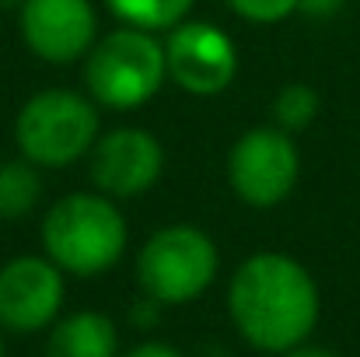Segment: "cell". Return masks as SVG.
Returning a JSON list of instances; mask_svg holds the SVG:
<instances>
[{"instance_id": "cell-16", "label": "cell", "mask_w": 360, "mask_h": 357, "mask_svg": "<svg viewBox=\"0 0 360 357\" xmlns=\"http://www.w3.org/2000/svg\"><path fill=\"white\" fill-rule=\"evenodd\" d=\"M343 7H347V0H301V4H297V11H301L304 18H315V21H329V18H336Z\"/></svg>"}, {"instance_id": "cell-2", "label": "cell", "mask_w": 360, "mask_h": 357, "mask_svg": "<svg viewBox=\"0 0 360 357\" xmlns=\"http://www.w3.org/2000/svg\"><path fill=\"white\" fill-rule=\"evenodd\" d=\"M129 228L120 200L105 193H67L42 218V252L67 277H102L122 259Z\"/></svg>"}, {"instance_id": "cell-6", "label": "cell", "mask_w": 360, "mask_h": 357, "mask_svg": "<svg viewBox=\"0 0 360 357\" xmlns=\"http://www.w3.org/2000/svg\"><path fill=\"white\" fill-rule=\"evenodd\" d=\"M301 179V151L294 133L269 126H252L231 144L228 154V182L241 203L255 211H269L283 203Z\"/></svg>"}, {"instance_id": "cell-17", "label": "cell", "mask_w": 360, "mask_h": 357, "mask_svg": "<svg viewBox=\"0 0 360 357\" xmlns=\"http://www.w3.org/2000/svg\"><path fill=\"white\" fill-rule=\"evenodd\" d=\"M120 357H182L172 344H161V340H147V344H136L133 351H126Z\"/></svg>"}, {"instance_id": "cell-9", "label": "cell", "mask_w": 360, "mask_h": 357, "mask_svg": "<svg viewBox=\"0 0 360 357\" xmlns=\"http://www.w3.org/2000/svg\"><path fill=\"white\" fill-rule=\"evenodd\" d=\"M18 32L32 56L67 67L84 60L98 42V11L91 0H21Z\"/></svg>"}, {"instance_id": "cell-10", "label": "cell", "mask_w": 360, "mask_h": 357, "mask_svg": "<svg viewBox=\"0 0 360 357\" xmlns=\"http://www.w3.org/2000/svg\"><path fill=\"white\" fill-rule=\"evenodd\" d=\"M91 186L112 200H133L147 193L165 172V147L143 126H116L98 133L88 154Z\"/></svg>"}, {"instance_id": "cell-1", "label": "cell", "mask_w": 360, "mask_h": 357, "mask_svg": "<svg viewBox=\"0 0 360 357\" xmlns=\"http://www.w3.org/2000/svg\"><path fill=\"white\" fill-rule=\"evenodd\" d=\"M228 315L238 337L262 354H287L311 340L322 294L311 270L287 252H252L228 284Z\"/></svg>"}, {"instance_id": "cell-12", "label": "cell", "mask_w": 360, "mask_h": 357, "mask_svg": "<svg viewBox=\"0 0 360 357\" xmlns=\"http://www.w3.org/2000/svg\"><path fill=\"white\" fill-rule=\"evenodd\" d=\"M42 200V168L28 158L0 161V221H25Z\"/></svg>"}, {"instance_id": "cell-14", "label": "cell", "mask_w": 360, "mask_h": 357, "mask_svg": "<svg viewBox=\"0 0 360 357\" xmlns=\"http://www.w3.org/2000/svg\"><path fill=\"white\" fill-rule=\"evenodd\" d=\"M319 92L311 88V84H304V81H290V84H283L280 92H276V99H273V123L280 126V130H287V133H301V130H308L315 116H319Z\"/></svg>"}, {"instance_id": "cell-15", "label": "cell", "mask_w": 360, "mask_h": 357, "mask_svg": "<svg viewBox=\"0 0 360 357\" xmlns=\"http://www.w3.org/2000/svg\"><path fill=\"white\" fill-rule=\"evenodd\" d=\"M297 4L301 0H228V7L241 21H252V25H280L290 14H297Z\"/></svg>"}, {"instance_id": "cell-4", "label": "cell", "mask_w": 360, "mask_h": 357, "mask_svg": "<svg viewBox=\"0 0 360 357\" xmlns=\"http://www.w3.org/2000/svg\"><path fill=\"white\" fill-rule=\"evenodd\" d=\"M102 133L98 106L88 92L46 88L32 95L14 119L18 154L39 168H70L84 161Z\"/></svg>"}, {"instance_id": "cell-13", "label": "cell", "mask_w": 360, "mask_h": 357, "mask_svg": "<svg viewBox=\"0 0 360 357\" xmlns=\"http://www.w3.org/2000/svg\"><path fill=\"white\" fill-rule=\"evenodd\" d=\"M196 0H105V7L120 18V25H133L143 32H168L189 18Z\"/></svg>"}, {"instance_id": "cell-3", "label": "cell", "mask_w": 360, "mask_h": 357, "mask_svg": "<svg viewBox=\"0 0 360 357\" xmlns=\"http://www.w3.org/2000/svg\"><path fill=\"white\" fill-rule=\"evenodd\" d=\"M168 81L165 42L158 32L120 25L84 56V88L98 109L133 113L147 106Z\"/></svg>"}, {"instance_id": "cell-18", "label": "cell", "mask_w": 360, "mask_h": 357, "mask_svg": "<svg viewBox=\"0 0 360 357\" xmlns=\"http://www.w3.org/2000/svg\"><path fill=\"white\" fill-rule=\"evenodd\" d=\"M280 357H336L329 347H319V344H311V340H304V344H297V347H290L287 354Z\"/></svg>"}, {"instance_id": "cell-5", "label": "cell", "mask_w": 360, "mask_h": 357, "mask_svg": "<svg viewBox=\"0 0 360 357\" xmlns=\"http://www.w3.org/2000/svg\"><path fill=\"white\" fill-rule=\"evenodd\" d=\"M221 273L217 242L196 225L158 228L136 252V284L158 305H189Z\"/></svg>"}, {"instance_id": "cell-8", "label": "cell", "mask_w": 360, "mask_h": 357, "mask_svg": "<svg viewBox=\"0 0 360 357\" xmlns=\"http://www.w3.org/2000/svg\"><path fill=\"white\" fill-rule=\"evenodd\" d=\"M67 301V273L42 256H14L0 266V330L4 333H42L49 330Z\"/></svg>"}, {"instance_id": "cell-11", "label": "cell", "mask_w": 360, "mask_h": 357, "mask_svg": "<svg viewBox=\"0 0 360 357\" xmlns=\"http://www.w3.org/2000/svg\"><path fill=\"white\" fill-rule=\"evenodd\" d=\"M46 357H120V333L105 312L84 308L49 326Z\"/></svg>"}, {"instance_id": "cell-7", "label": "cell", "mask_w": 360, "mask_h": 357, "mask_svg": "<svg viewBox=\"0 0 360 357\" xmlns=\"http://www.w3.org/2000/svg\"><path fill=\"white\" fill-rule=\"evenodd\" d=\"M165 63L175 88L210 99L231 88L238 74V46L221 25L186 18L165 32Z\"/></svg>"}, {"instance_id": "cell-19", "label": "cell", "mask_w": 360, "mask_h": 357, "mask_svg": "<svg viewBox=\"0 0 360 357\" xmlns=\"http://www.w3.org/2000/svg\"><path fill=\"white\" fill-rule=\"evenodd\" d=\"M0 357H7V351H4V330H0Z\"/></svg>"}]
</instances>
